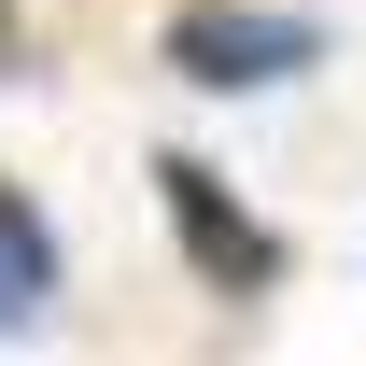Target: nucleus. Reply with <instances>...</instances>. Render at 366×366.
<instances>
[{"instance_id":"f257e3e1","label":"nucleus","mask_w":366,"mask_h":366,"mask_svg":"<svg viewBox=\"0 0 366 366\" xmlns=\"http://www.w3.org/2000/svg\"><path fill=\"white\" fill-rule=\"evenodd\" d=\"M310 56H324V29L310 14H268V0H183L169 14V71L183 85H226V99L282 85V71H310Z\"/></svg>"},{"instance_id":"f03ea898","label":"nucleus","mask_w":366,"mask_h":366,"mask_svg":"<svg viewBox=\"0 0 366 366\" xmlns=\"http://www.w3.org/2000/svg\"><path fill=\"white\" fill-rule=\"evenodd\" d=\"M155 197H169L183 254L212 268V296H268V282H282V239L226 197V169H212V155H169V169H155Z\"/></svg>"},{"instance_id":"7ed1b4c3","label":"nucleus","mask_w":366,"mask_h":366,"mask_svg":"<svg viewBox=\"0 0 366 366\" xmlns=\"http://www.w3.org/2000/svg\"><path fill=\"white\" fill-rule=\"evenodd\" d=\"M56 296V226L29 212V183H0V324H43Z\"/></svg>"}]
</instances>
